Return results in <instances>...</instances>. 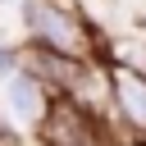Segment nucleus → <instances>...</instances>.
Segmentation results:
<instances>
[{
    "label": "nucleus",
    "mask_w": 146,
    "mask_h": 146,
    "mask_svg": "<svg viewBox=\"0 0 146 146\" xmlns=\"http://www.w3.org/2000/svg\"><path fill=\"white\" fill-rule=\"evenodd\" d=\"M18 23H23V41L50 46L59 55H73V59L110 55L100 46L96 23L87 18V9L78 0H18Z\"/></svg>",
    "instance_id": "nucleus-1"
},
{
    "label": "nucleus",
    "mask_w": 146,
    "mask_h": 146,
    "mask_svg": "<svg viewBox=\"0 0 146 146\" xmlns=\"http://www.w3.org/2000/svg\"><path fill=\"white\" fill-rule=\"evenodd\" d=\"M0 5H18V0H0Z\"/></svg>",
    "instance_id": "nucleus-7"
},
{
    "label": "nucleus",
    "mask_w": 146,
    "mask_h": 146,
    "mask_svg": "<svg viewBox=\"0 0 146 146\" xmlns=\"http://www.w3.org/2000/svg\"><path fill=\"white\" fill-rule=\"evenodd\" d=\"M132 146H146V141H132Z\"/></svg>",
    "instance_id": "nucleus-8"
},
{
    "label": "nucleus",
    "mask_w": 146,
    "mask_h": 146,
    "mask_svg": "<svg viewBox=\"0 0 146 146\" xmlns=\"http://www.w3.org/2000/svg\"><path fill=\"white\" fill-rule=\"evenodd\" d=\"M18 68H23V73H32V78H41L55 96H73V87H78V78H82V68H87V59L59 55V50L36 46V41H18Z\"/></svg>",
    "instance_id": "nucleus-5"
},
{
    "label": "nucleus",
    "mask_w": 146,
    "mask_h": 146,
    "mask_svg": "<svg viewBox=\"0 0 146 146\" xmlns=\"http://www.w3.org/2000/svg\"><path fill=\"white\" fill-rule=\"evenodd\" d=\"M14 68H18V41H5L0 36V78L14 73Z\"/></svg>",
    "instance_id": "nucleus-6"
},
{
    "label": "nucleus",
    "mask_w": 146,
    "mask_h": 146,
    "mask_svg": "<svg viewBox=\"0 0 146 146\" xmlns=\"http://www.w3.org/2000/svg\"><path fill=\"white\" fill-rule=\"evenodd\" d=\"M50 100H55V91H50L41 78L23 73V68H14V73L0 78V114H5V123L18 128V132H36L41 119L50 114Z\"/></svg>",
    "instance_id": "nucleus-4"
},
{
    "label": "nucleus",
    "mask_w": 146,
    "mask_h": 146,
    "mask_svg": "<svg viewBox=\"0 0 146 146\" xmlns=\"http://www.w3.org/2000/svg\"><path fill=\"white\" fill-rule=\"evenodd\" d=\"M110 119L132 141H146V68L123 55H110Z\"/></svg>",
    "instance_id": "nucleus-2"
},
{
    "label": "nucleus",
    "mask_w": 146,
    "mask_h": 146,
    "mask_svg": "<svg viewBox=\"0 0 146 146\" xmlns=\"http://www.w3.org/2000/svg\"><path fill=\"white\" fill-rule=\"evenodd\" d=\"M110 119L91 114L87 105H78L73 96H55L50 100V114L41 119V128L32 132L41 146H91L96 137H105Z\"/></svg>",
    "instance_id": "nucleus-3"
}]
</instances>
